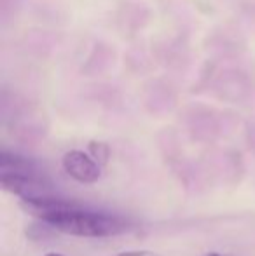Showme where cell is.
<instances>
[{
    "instance_id": "obj_1",
    "label": "cell",
    "mask_w": 255,
    "mask_h": 256,
    "mask_svg": "<svg viewBox=\"0 0 255 256\" xmlns=\"http://www.w3.org/2000/svg\"><path fill=\"white\" fill-rule=\"evenodd\" d=\"M20 206L27 214L37 218L49 228L67 236L105 239V237H116L131 230V222L123 216L84 208L60 196L20 200Z\"/></svg>"
},
{
    "instance_id": "obj_2",
    "label": "cell",
    "mask_w": 255,
    "mask_h": 256,
    "mask_svg": "<svg viewBox=\"0 0 255 256\" xmlns=\"http://www.w3.org/2000/svg\"><path fill=\"white\" fill-rule=\"evenodd\" d=\"M53 183L39 169L37 162L25 155L2 150L0 154V186L20 200L42 199L56 196Z\"/></svg>"
},
{
    "instance_id": "obj_3",
    "label": "cell",
    "mask_w": 255,
    "mask_h": 256,
    "mask_svg": "<svg viewBox=\"0 0 255 256\" xmlns=\"http://www.w3.org/2000/svg\"><path fill=\"white\" fill-rule=\"evenodd\" d=\"M63 171L82 185H93L102 176V166L82 150H70L62 158Z\"/></svg>"
},
{
    "instance_id": "obj_4",
    "label": "cell",
    "mask_w": 255,
    "mask_h": 256,
    "mask_svg": "<svg viewBox=\"0 0 255 256\" xmlns=\"http://www.w3.org/2000/svg\"><path fill=\"white\" fill-rule=\"evenodd\" d=\"M88 154L91 155V157L103 168V166L109 164L110 146L107 145L105 142H96V140H93V142L88 143Z\"/></svg>"
},
{
    "instance_id": "obj_5",
    "label": "cell",
    "mask_w": 255,
    "mask_h": 256,
    "mask_svg": "<svg viewBox=\"0 0 255 256\" xmlns=\"http://www.w3.org/2000/svg\"><path fill=\"white\" fill-rule=\"evenodd\" d=\"M116 256H161L154 251H149V250H135V251H123V253L116 254Z\"/></svg>"
},
{
    "instance_id": "obj_6",
    "label": "cell",
    "mask_w": 255,
    "mask_h": 256,
    "mask_svg": "<svg viewBox=\"0 0 255 256\" xmlns=\"http://www.w3.org/2000/svg\"><path fill=\"white\" fill-rule=\"evenodd\" d=\"M201 256H227V254H222L218 251H206V253H203Z\"/></svg>"
},
{
    "instance_id": "obj_7",
    "label": "cell",
    "mask_w": 255,
    "mask_h": 256,
    "mask_svg": "<svg viewBox=\"0 0 255 256\" xmlns=\"http://www.w3.org/2000/svg\"><path fill=\"white\" fill-rule=\"evenodd\" d=\"M44 256H63L62 253H48V254H44Z\"/></svg>"
}]
</instances>
